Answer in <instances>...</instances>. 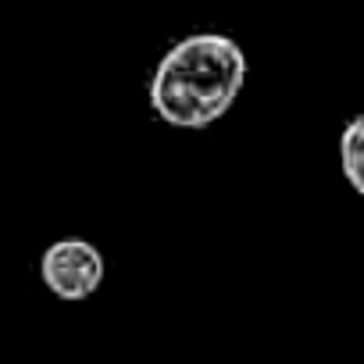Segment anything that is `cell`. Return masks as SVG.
<instances>
[{"label":"cell","mask_w":364,"mask_h":364,"mask_svg":"<svg viewBox=\"0 0 364 364\" xmlns=\"http://www.w3.org/2000/svg\"><path fill=\"white\" fill-rule=\"evenodd\" d=\"M247 86V54L225 33L171 43L150 75V107L171 129H208L232 111Z\"/></svg>","instance_id":"6da1fadb"},{"label":"cell","mask_w":364,"mask_h":364,"mask_svg":"<svg viewBox=\"0 0 364 364\" xmlns=\"http://www.w3.org/2000/svg\"><path fill=\"white\" fill-rule=\"evenodd\" d=\"M339 168L350 190L364 200V114H353L339 132Z\"/></svg>","instance_id":"3957f363"},{"label":"cell","mask_w":364,"mask_h":364,"mask_svg":"<svg viewBox=\"0 0 364 364\" xmlns=\"http://www.w3.org/2000/svg\"><path fill=\"white\" fill-rule=\"evenodd\" d=\"M104 275H107V261H104L100 247L82 236L54 240L40 257V279H43L47 293H54L58 300H68V304L90 300L104 286Z\"/></svg>","instance_id":"7a4b0ae2"}]
</instances>
